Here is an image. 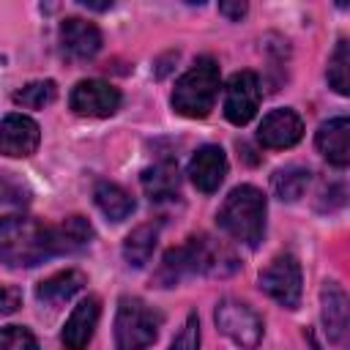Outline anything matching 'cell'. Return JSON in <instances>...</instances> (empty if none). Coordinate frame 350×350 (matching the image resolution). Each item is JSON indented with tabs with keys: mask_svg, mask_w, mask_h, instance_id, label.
I'll return each instance as SVG.
<instances>
[{
	"mask_svg": "<svg viewBox=\"0 0 350 350\" xmlns=\"http://www.w3.org/2000/svg\"><path fill=\"white\" fill-rule=\"evenodd\" d=\"M55 230L33 216L0 219V262L8 268H33L55 257Z\"/></svg>",
	"mask_w": 350,
	"mask_h": 350,
	"instance_id": "1",
	"label": "cell"
},
{
	"mask_svg": "<svg viewBox=\"0 0 350 350\" xmlns=\"http://www.w3.org/2000/svg\"><path fill=\"white\" fill-rule=\"evenodd\" d=\"M265 211H268L265 208V194L257 186L243 183V186H235L224 197L216 221L235 241L254 249V246H260V241L265 235Z\"/></svg>",
	"mask_w": 350,
	"mask_h": 350,
	"instance_id": "2",
	"label": "cell"
},
{
	"mask_svg": "<svg viewBox=\"0 0 350 350\" xmlns=\"http://www.w3.org/2000/svg\"><path fill=\"white\" fill-rule=\"evenodd\" d=\"M219 63L213 57H200L178 82L172 90V109L183 118H205L213 109L216 93H219Z\"/></svg>",
	"mask_w": 350,
	"mask_h": 350,
	"instance_id": "3",
	"label": "cell"
},
{
	"mask_svg": "<svg viewBox=\"0 0 350 350\" xmlns=\"http://www.w3.org/2000/svg\"><path fill=\"white\" fill-rule=\"evenodd\" d=\"M161 328V314L142 298H120L115 314V347L118 350H148Z\"/></svg>",
	"mask_w": 350,
	"mask_h": 350,
	"instance_id": "4",
	"label": "cell"
},
{
	"mask_svg": "<svg viewBox=\"0 0 350 350\" xmlns=\"http://www.w3.org/2000/svg\"><path fill=\"white\" fill-rule=\"evenodd\" d=\"M260 290L268 293L284 309H295L301 304V293H304L301 262L295 260V254H290V252L276 254L260 271Z\"/></svg>",
	"mask_w": 350,
	"mask_h": 350,
	"instance_id": "5",
	"label": "cell"
},
{
	"mask_svg": "<svg viewBox=\"0 0 350 350\" xmlns=\"http://www.w3.org/2000/svg\"><path fill=\"white\" fill-rule=\"evenodd\" d=\"M213 320H216L219 331L227 339H232L238 347L254 350L262 339V317L243 301H235V298L219 301L216 312H213Z\"/></svg>",
	"mask_w": 350,
	"mask_h": 350,
	"instance_id": "6",
	"label": "cell"
},
{
	"mask_svg": "<svg viewBox=\"0 0 350 350\" xmlns=\"http://www.w3.org/2000/svg\"><path fill=\"white\" fill-rule=\"evenodd\" d=\"M68 104L82 118H109L120 107V90L104 79H82L74 85Z\"/></svg>",
	"mask_w": 350,
	"mask_h": 350,
	"instance_id": "7",
	"label": "cell"
},
{
	"mask_svg": "<svg viewBox=\"0 0 350 350\" xmlns=\"http://www.w3.org/2000/svg\"><path fill=\"white\" fill-rule=\"evenodd\" d=\"M260 107V79L254 71H238L224 88V118L235 126L249 123Z\"/></svg>",
	"mask_w": 350,
	"mask_h": 350,
	"instance_id": "8",
	"label": "cell"
},
{
	"mask_svg": "<svg viewBox=\"0 0 350 350\" xmlns=\"http://www.w3.org/2000/svg\"><path fill=\"white\" fill-rule=\"evenodd\" d=\"M41 142V129L33 118L11 112L0 120V153L8 159H25L36 153Z\"/></svg>",
	"mask_w": 350,
	"mask_h": 350,
	"instance_id": "9",
	"label": "cell"
},
{
	"mask_svg": "<svg viewBox=\"0 0 350 350\" xmlns=\"http://www.w3.org/2000/svg\"><path fill=\"white\" fill-rule=\"evenodd\" d=\"M186 246H189V254H191V262H194V273L227 276L238 268L235 254L224 243H219L208 235H194V238L186 241Z\"/></svg>",
	"mask_w": 350,
	"mask_h": 350,
	"instance_id": "10",
	"label": "cell"
},
{
	"mask_svg": "<svg viewBox=\"0 0 350 350\" xmlns=\"http://www.w3.org/2000/svg\"><path fill=\"white\" fill-rule=\"evenodd\" d=\"M301 137H304V120L295 109H287V107L271 109L262 118L260 129H257L260 145L262 148H276V150L279 148H293Z\"/></svg>",
	"mask_w": 350,
	"mask_h": 350,
	"instance_id": "11",
	"label": "cell"
},
{
	"mask_svg": "<svg viewBox=\"0 0 350 350\" xmlns=\"http://www.w3.org/2000/svg\"><path fill=\"white\" fill-rule=\"evenodd\" d=\"M57 38H60L63 55L71 60H90L101 49V30L93 22L79 19V16L63 19Z\"/></svg>",
	"mask_w": 350,
	"mask_h": 350,
	"instance_id": "12",
	"label": "cell"
},
{
	"mask_svg": "<svg viewBox=\"0 0 350 350\" xmlns=\"http://www.w3.org/2000/svg\"><path fill=\"white\" fill-rule=\"evenodd\" d=\"M224 175H227V156L219 145H202L189 161V178L205 194L216 191Z\"/></svg>",
	"mask_w": 350,
	"mask_h": 350,
	"instance_id": "13",
	"label": "cell"
},
{
	"mask_svg": "<svg viewBox=\"0 0 350 350\" xmlns=\"http://www.w3.org/2000/svg\"><path fill=\"white\" fill-rule=\"evenodd\" d=\"M98 314H101V301L96 295H88L82 298L74 312L68 314L66 325H63V345L68 350H85L88 342L93 339V331H96V323H98Z\"/></svg>",
	"mask_w": 350,
	"mask_h": 350,
	"instance_id": "14",
	"label": "cell"
},
{
	"mask_svg": "<svg viewBox=\"0 0 350 350\" xmlns=\"http://www.w3.org/2000/svg\"><path fill=\"white\" fill-rule=\"evenodd\" d=\"M314 145L334 167H347L350 164V120H347V115H336V118L325 120L317 129Z\"/></svg>",
	"mask_w": 350,
	"mask_h": 350,
	"instance_id": "15",
	"label": "cell"
},
{
	"mask_svg": "<svg viewBox=\"0 0 350 350\" xmlns=\"http://www.w3.org/2000/svg\"><path fill=\"white\" fill-rule=\"evenodd\" d=\"M323 323H325V334L334 345H345L347 339V323H350V312H347V295L336 282H325L323 293Z\"/></svg>",
	"mask_w": 350,
	"mask_h": 350,
	"instance_id": "16",
	"label": "cell"
},
{
	"mask_svg": "<svg viewBox=\"0 0 350 350\" xmlns=\"http://www.w3.org/2000/svg\"><path fill=\"white\" fill-rule=\"evenodd\" d=\"M139 180H142V191H145L153 202L178 197L180 175H178V164H175L172 159H161V161H156L153 167L142 170Z\"/></svg>",
	"mask_w": 350,
	"mask_h": 350,
	"instance_id": "17",
	"label": "cell"
},
{
	"mask_svg": "<svg viewBox=\"0 0 350 350\" xmlns=\"http://www.w3.org/2000/svg\"><path fill=\"white\" fill-rule=\"evenodd\" d=\"M82 287H85V273L77 268H66V271L52 273L49 279H41L36 287V298L41 304L57 306V304H66L68 298H74Z\"/></svg>",
	"mask_w": 350,
	"mask_h": 350,
	"instance_id": "18",
	"label": "cell"
},
{
	"mask_svg": "<svg viewBox=\"0 0 350 350\" xmlns=\"http://www.w3.org/2000/svg\"><path fill=\"white\" fill-rule=\"evenodd\" d=\"M93 197H96L98 211L112 221H123V219H129L134 213V197L118 183H109V180L96 183Z\"/></svg>",
	"mask_w": 350,
	"mask_h": 350,
	"instance_id": "19",
	"label": "cell"
},
{
	"mask_svg": "<svg viewBox=\"0 0 350 350\" xmlns=\"http://www.w3.org/2000/svg\"><path fill=\"white\" fill-rule=\"evenodd\" d=\"M52 230H55V252L57 254L79 252L93 238V227H90V221L85 216H68Z\"/></svg>",
	"mask_w": 350,
	"mask_h": 350,
	"instance_id": "20",
	"label": "cell"
},
{
	"mask_svg": "<svg viewBox=\"0 0 350 350\" xmlns=\"http://www.w3.org/2000/svg\"><path fill=\"white\" fill-rule=\"evenodd\" d=\"M156 241H159V224L148 221V224L134 227L126 235V241H123V257H126V262L134 265V268H142L150 260V254L156 249Z\"/></svg>",
	"mask_w": 350,
	"mask_h": 350,
	"instance_id": "21",
	"label": "cell"
},
{
	"mask_svg": "<svg viewBox=\"0 0 350 350\" xmlns=\"http://www.w3.org/2000/svg\"><path fill=\"white\" fill-rule=\"evenodd\" d=\"M312 180V172L301 164H290V167H282L273 172L271 178V189L273 194L282 200V202H295L298 197H304L306 186Z\"/></svg>",
	"mask_w": 350,
	"mask_h": 350,
	"instance_id": "22",
	"label": "cell"
},
{
	"mask_svg": "<svg viewBox=\"0 0 350 350\" xmlns=\"http://www.w3.org/2000/svg\"><path fill=\"white\" fill-rule=\"evenodd\" d=\"M328 82L336 93L347 96L350 93V44L342 38L328 60Z\"/></svg>",
	"mask_w": 350,
	"mask_h": 350,
	"instance_id": "23",
	"label": "cell"
},
{
	"mask_svg": "<svg viewBox=\"0 0 350 350\" xmlns=\"http://www.w3.org/2000/svg\"><path fill=\"white\" fill-rule=\"evenodd\" d=\"M57 98V85L52 79H38V82H27L25 88H19L14 93V101L22 104L25 109H41L46 104H52Z\"/></svg>",
	"mask_w": 350,
	"mask_h": 350,
	"instance_id": "24",
	"label": "cell"
},
{
	"mask_svg": "<svg viewBox=\"0 0 350 350\" xmlns=\"http://www.w3.org/2000/svg\"><path fill=\"white\" fill-rule=\"evenodd\" d=\"M0 350H41L38 339L25 325H5L0 328Z\"/></svg>",
	"mask_w": 350,
	"mask_h": 350,
	"instance_id": "25",
	"label": "cell"
},
{
	"mask_svg": "<svg viewBox=\"0 0 350 350\" xmlns=\"http://www.w3.org/2000/svg\"><path fill=\"white\" fill-rule=\"evenodd\" d=\"M27 200V189L11 172L0 170V205H25Z\"/></svg>",
	"mask_w": 350,
	"mask_h": 350,
	"instance_id": "26",
	"label": "cell"
},
{
	"mask_svg": "<svg viewBox=\"0 0 350 350\" xmlns=\"http://www.w3.org/2000/svg\"><path fill=\"white\" fill-rule=\"evenodd\" d=\"M170 350H200V320L197 314H189L183 328L175 334Z\"/></svg>",
	"mask_w": 350,
	"mask_h": 350,
	"instance_id": "27",
	"label": "cell"
},
{
	"mask_svg": "<svg viewBox=\"0 0 350 350\" xmlns=\"http://www.w3.org/2000/svg\"><path fill=\"white\" fill-rule=\"evenodd\" d=\"M22 306V290L11 284H0V314H14Z\"/></svg>",
	"mask_w": 350,
	"mask_h": 350,
	"instance_id": "28",
	"label": "cell"
},
{
	"mask_svg": "<svg viewBox=\"0 0 350 350\" xmlns=\"http://www.w3.org/2000/svg\"><path fill=\"white\" fill-rule=\"evenodd\" d=\"M219 11L227 19H241L246 14V3H219Z\"/></svg>",
	"mask_w": 350,
	"mask_h": 350,
	"instance_id": "29",
	"label": "cell"
},
{
	"mask_svg": "<svg viewBox=\"0 0 350 350\" xmlns=\"http://www.w3.org/2000/svg\"><path fill=\"white\" fill-rule=\"evenodd\" d=\"M82 5H85V8H93V11H107V8H112V3H93V0H82Z\"/></svg>",
	"mask_w": 350,
	"mask_h": 350,
	"instance_id": "30",
	"label": "cell"
}]
</instances>
